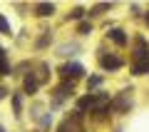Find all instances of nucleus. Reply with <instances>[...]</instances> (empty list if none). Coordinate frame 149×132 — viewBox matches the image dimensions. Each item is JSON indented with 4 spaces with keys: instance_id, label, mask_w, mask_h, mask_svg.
Returning <instances> with one entry per match:
<instances>
[{
    "instance_id": "obj_1",
    "label": "nucleus",
    "mask_w": 149,
    "mask_h": 132,
    "mask_svg": "<svg viewBox=\"0 0 149 132\" xmlns=\"http://www.w3.org/2000/svg\"><path fill=\"white\" fill-rule=\"evenodd\" d=\"M62 75H65V77H80V75H82V67H80V65H65V67H62Z\"/></svg>"
},
{
    "instance_id": "obj_2",
    "label": "nucleus",
    "mask_w": 149,
    "mask_h": 132,
    "mask_svg": "<svg viewBox=\"0 0 149 132\" xmlns=\"http://www.w3.org/2000/svg\"><path fill=\"white\" fill-rule=\"evenodd\" d=\"M109 35H112V40L117 42V45H124V42H127V37H124V35H122V30H112V32H109Z\"/></svg>"
},
{
    "instance_id": "obj_3",
    "label": "nucleus",
    "mask_w": 149,
    "mask_h": 132,
    "mask_svg": "<svg viewBox=\"0 0 149 132\" xmlns=\"http://www.w3.org/2000/svg\"><path fill=\"white\" fill-rule=\"evenodd\" d=\"M119 60L117 58H102V67H119Z\"/></svg>"
},
{
    "instance_id": "obj_4",
    "label": "nucleus",
    "mask_w": 149,
    "mask_h": 132,
    "mask_svg": "<svg viewBox=\"0 0 149 132\" xmlns=\"http://www.w3.org/2000/svg\"><path fill=\"white\" fill-rule=\"evenodd\" d=\"M52 10H55V8L47 5V3H40V5H37V15H50Z\"/></svg>"
},
{
    "instance_id": "obj_5",
    "label": "nucleus",
    "mask_w": 149,
    "mask_h": 132,
    "mask_svg": "<svg viewBox=\"0 0 149 132\" xmlns=\"http://www.w3.org/2000/svg\"><path fill=\"white\" fill-rule=\"evenodd\" d=\"M134 72H137V75L149 72V60H147V62H137V65H134Z\"/></svg>"
},
{
    "instance_id": "obj_6",
    "label": "nucleus",
    "mask_w": 149,
    "mask_h": 132,
    "mask_svg": "<svg viewBox=\"0 0 149 132\" xmlns=\"http://www.w3.org/2000/svg\"><path fill=\"white\" fill-rule=\"evenodd\" d=\"M25 90H27V92H35V80H32V77L25 80Z\"/></svg>"
},
{
    "instance_id": "obj_7",
    "label": "nucleus",
    "mask_w": 149,
    "mask_h": 132,
    "mask_svg": "<svg viewBox=\"0 0 149 132\" xmlns=\"http://www.w3.org/2000/svg\"><path fill=\"white\" fill-rule=\"evenodd\" d=\"M5 72H8V65L3 60V50H0V75H5Z\"/></svg>"
},
{
    "instance_id": "obj_8",
    "label": "nucleus",
    "mask_w": 149,
    "mask_h": 132,
    "mask_svg": "<svg viewBox=\"0 0 149 132\" xmlns=\"http://www.w3.org/2000/svg\"><path fill=\"white\" fill-rule=\"evenodd\" d=\"M0 30H8V25H5V20L0 18Z\"/></svg>"
},
{
    "instance_id": "obj_9",
    "label": "nucleus",
    "mask_w": 149,
    "mask_h": 132,
    "mask_svg": "<svg viewBox=\"0 0 149 132\" xmlns=\"http://www.w3.org/2000/svg\"><path fill=\"white\" fill-rule=\"evenodd\" d=\"M147 20H149V15H147Z\"/></svg>"
}]
</instances>
